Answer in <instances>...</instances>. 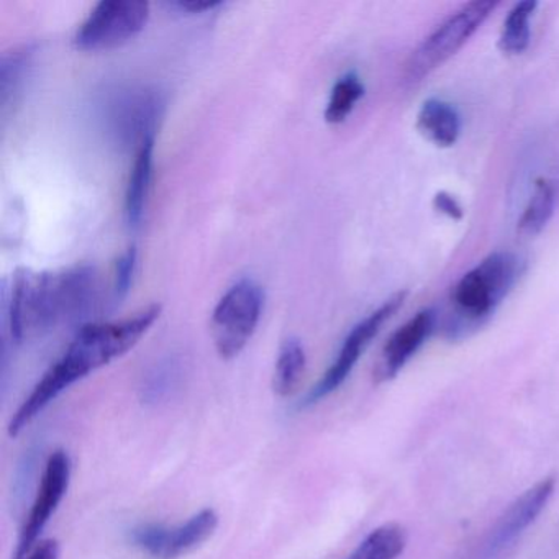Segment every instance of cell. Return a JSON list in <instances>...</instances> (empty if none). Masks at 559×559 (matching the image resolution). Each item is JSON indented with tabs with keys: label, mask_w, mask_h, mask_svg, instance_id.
<instances>
[{
	"label": "cell",
	"mask_w": 559,
	"mask_h": 559,
	"mask_svg": "<svg viewBox=\"0 0 559 559\" xmlns=\"http://www.w3.org/2000/svg\"><path fill=\"white\" fill-rule=\"evenodd\" d=\"M99 277L90 266L57 273L19 270L12 281L9 325L12 340L24 342L63 323L87 325L99 307Z\"/></svg>",
	"instance_id": "obj_2"
},
{
	"label": "cell",
	"mask_w": 559,
	"mask_h": 559,
	"mask_svg": "<svg viewBox=\"0 0 559 559\" xmlns=\"http://www.w3.org/2000/svg\"><path fill=\"white\" fill-rule=\"evenodd\" d=\"M407 546V532L399 523L372 530L346 559H397Z\"/></svg>",
	"instance_id": "obj_17"
},
{
	"label": "cell",
	"mask_w": 559,
	"mask_h": 559,
	"mask_svg": "<svg viewBox=\"0 0 559 559\" xmlns=\"http://www.w3.org/2000/svg\"><path fill=\"white\" fill-rule=\"evenodd\" d=\"M136 266V248L132 247L119 258L116 264V283H114V296L122 300L129 294L132 286L133 273Z\"/></svg>",
	"instance_id": "obj_22"
},
{
	"label": "cell",
	"mask_w": 559,
	"mask_h": 559,
	"mask_svg": "<svg viewBox=\"0 0 559 559\" xmlns=\"http://www.w3.org/2000/svg\"><path fill=\"white\" fill-rule=\"evenodd\" d=\"M559 201V181L539 176L533 181L532 194L526 199L516 230L522 237L533 238L548 227Z\"/></svg>",
	"instance_id": "obj_14"
},
{
	"label": "cell",
	"mask_w": 559,
	"mask_h": 559,
	"mask_svg": "<svg viewBox=\"0 0 559 559\" xmlns=\"http://www.w3.org/2000/svg\"><path fill=\"white\" fill-rule=\"evenodd\" d=\"M34 51L31 48H17L2 58L0 68V103L2 112H8L9 107L17 103L21 91L24 90L25 80L32 68Z\"/></svg>",
	"instance_id": "obj_19"
},
{
	"label": "cell",
	"mask_w": 559,
	"mask_h": 559,
	"mask_svg": "<svg viewBox=\"0 0 559 559\" xmlns=\"http://www.w3.org/2000/svg\"><path fill=\"white\" fill-rule=\"evenodd\" d=\"M217 526L218 513L214 509H202L175 526L143 523L130 530L129 539L152 559H179L201 548Z\"/></svg>",
	"instance_id": "obj_8"
},
{
	"label": "cell",
	"mask_w": 559,
	"mask_h": 559,
	"mask_svg": "<svg viewBox=\"0 0 559 559\" xmlns=\"http://www.w3.org/2000/svg\"><path fill=\"white\" fill-rule=\"evenodd\" d=\"M365 96V84L358 74L348 73L340 78L330 94L325 109V120L329 123H342L348 119L356 104Z\"/></svg>",
	"instance_id": "obj_20"
},
{
	"label": "cell",
	"mask_w": 559,
	"mask_h": 559,
	"mask_svg": "<svg viewBox=\"0 0 559 559\" xmlns=\"http://www.w3.org/2000/svg\"><path fill=\"white\" fill-rule=\"evenodd\" d=\"M165 114V100L153 90L123 91L112 104L110 123L114 133L123 145H135L136 150L155 140L159 120Z\"/></svg>",
	"instance_id": "obj_10"
},
{
	"label": "cell",
	"mask_w": 559,
	"mask_h": 559,
	"mask_svg": "<svg viewBox=\"0 0 559 559\" xmlns=\"http://www.w3.org/2000/svg\"><path fill=\"white\" fill-rule=\"evenodd\" d=\"M263 289L254 281L231 286L212 313L211 332L222 359H234L243 352L257 332L263 312Z\"/></svg>",
	"instance_id": "obj_5"
},
{
	"label": "cell",
	"mask_w": 559,
	"mask_h": 559,
	"mask_svg": "<svg viewBox=\"0 0 559 559\" xmlns=\"http://www.w3.org/2000/svg\"><path fill=\"white\" fill-rule=\"evenodd\" d=\"M555 487L556 479L549 476L525 490L500 516L499 523L493 530L492 539H490V548H503L516 536L522 535L523 530L528 528L535 522L536 516L543 512L555 492Z\"/></svg>",
	"instance_id": "obj_12"
},
{
	"label": "cell",
	"mask_w": 559,
	"mask_h": 559,
	"mask_svg": "<svg viewBox=\"0 0 559 559\" xmlns=\"http://www.w3.org/2000/svg\"><path fill=\"white\" fill-rule=\"evenodd\" d=\"M497 5L499 2L496 0H474L448 15L408 58L405 64L407 83H420L453 58L496 11Z\"/></svg>",
	"instance_id": "obj_4"
},
{
	"label": "cell",
	"mask_w": 559,
	"mask_h": 559,
	"mask_svg": "<svg viewBox=\"0 0 559 559\" xmlns=\"http://www.w3.org/2000/svg\"><path fill=\"white\" fill-rule=\"evenodd\" d=\"M536 9H538V2L535 0H523L510 9L500 32L499 48L502 53L522 55L528 48L530 37H532L530 22Z\"/></svg>",
	"instance_id": "obj_18"
},
{
	"label": "cell",
	"mask_w": 559,
	"mask_h": 559,
	"mask_svg": "<svg viewBox=\"0 0 559 559\" xmlns=\"http://www.w3.org/2000/svg\"><path fill=\"white\" fill-rule=\"evenodd\" d=\"M523 273V261L512 251H493L454 284L444 332L467 336L483 326L503 302Z\"/></svg>",
	"instance_id": "obj_3"
},
{
	"label": "cell",
	"mask_w": 559,
	"mask_h": 559,
	"mask_svg": "<svg viewBox=\"0 0 559 559\" xmlns=\"http://www.w3.org/2000/svg\"><path fill=\"white\" fill-rule=\"evenodd\" d=\"M71 479V457L64 450H57L50 454L45 464L44 476L38 486L37 497L32 503L31 512L25 519L19 535L17 548L14 559H24L32 548L40 542L41 532L50 522L51 515L57 512L61 500L67 496Z\"/></svg>",
	"instance_id": "obj_9"
},
{
	"label": "cell",
	"mask_w": 559,
	"mask_h": 559,
	"mask_svg": "<svg viewBox=\"0 0 559 559\" xmlns=\"http://www.w3.org/2000/svg\"><path fill=\"white\" fill-rule=\"evenodd\" d=\"M437 320L438 316L433 309H425L407 320L401 329L395 330L379 356L374 369L376 381L385 382L394 379L433 333Z\"/></svg>",
	"instance_id": "obj_11"
},
{
	"label": "cell",
	"mask_w": 559,
	"mask_h": 559,
	"mask_svg": "<svg viewBox=\"0 0 559 559\" xmlns=\"http://www.w3.org/2000/svg\"><path fill=\"white\" fill-rule=\"evenodd\" d=\"M175 8L181 9V11L191 12V14H202V12L214 11L215 8L221 5V2H215V0H207V2H202V0H179V2H175Z\"/></svg>",
	"instance_id": "obj_25"
},
{
	"label": "cell",
	"mask_w": 559,
	"mask_h": 559,
	"mask_svg": "<svg viewBox=\"0 0 559 559\" xmlns=\"http://www.w3.org/2000/svg\"><path fill=\"white\" fill-rule=\"evenodd\" d=\"M61 545L57 538H44L28 551L24 559H60Z\"/></svg>",
	"instance_id": "obj_24"
},
{
	"label": "cell",
	"mask_w": 559,
	"mask_h": 559,
	"mask_svg": "<svg viewBox=\"0 0 559 559\" xmlns=\"http://www.w3.org/2000/svg\"><path fill=\"white\" fill-rule=\"evenodd\" d=\"M417 130L438 148H450L460 140V112L453 104L431 97L418 110Z\"/></svg>",
	"instance_id": "obj_13"
},
{
	"label": "cell",
	"mask_w": 559,
	"mask_h": 559,
	"mask_svg": "<svg viewBox=\"0 0 559 559\" xmlns=\"http://www.w3.org/2000/svg\"><path fill=\"white\" fill-rule=\"evenodd\" d=\"M433 207L435 211L453 218V221H461L464 215L463 205L460 204V201H457L454 195H451L450 192L447 191H440L435 195Z\"/></svg>",
	"instance_id": "obj_23"
},
{
	"label": "cell",
	"mask_w": 559,
	"mask_h": 559,
	"mask_svg": "<svg viewBox=\"0 0 559 559\" xmlns=\"http://www.w3.org/2000/svg\"><path fill=\"white\" fill-rule=\"evenodd\" d=\"M153 150L155 140H148L136 150L135 162L130 171L126 191V218L130 227L136 228L145 214L153 178Z\"/></svg>",
	"instance_id": "obj_15"
},
{
	"label": "cell",
	"mask_w": 559,
	"mask_h": 559,
	"mask_svg": "<svg viewBox=\"0 0 559 559\" xmlns=\"http://www.w3.org/2000/svg\"><path fill=\"white\" fill-rule=\"evenodd\" d=\"M307 356L302 343L297 338H287L281 345L274 368L273 389L280 397L296 394L306 374Z\"/></svg>",
	"instance_id": "obj_16"
},
{
	"label": "cell",
	"mask_w": 559,
	"mask_h": 559,
	"mask_svg": "<svg viewBox=\"0 0 559 559\" xmlns=\"http://www.w3.org/2000/svg\"><path fill=\"white\" fill-rule=\"evenodd\" d=\"M407 293L401 290L395 293L394 296L389 297L388 300L381 304L374 312L369 313L368 317L356 323L352 332L346 336L336 355L335 361L332 362L325 374L322 376L319 382L310 389L307 397L304 399L300 407H309V405L317 404V402L325 399L326 395L333 394L343 382L346 381L352 374L358 359L361 358L365 349L368 348L369 343L376 338L382 326L385 325L389 319L404 306Z\"/></svg>",
	"instance_id": "obj_7"
},
{
	"label": "cell",
	"mask_w": 559,
	"mask_h": 559,
	"mask_svg": "<svg viewBox=\"0 0 559 559\" xmlns=\"http://www.w3.org/2000/svg\"><path fill=\"white\" fill-rule=\"evenodd\" d=\"M162 307L153 306L120 322L87 323L68 346L9 421V437L15 438L71 385L129 353L150 326L159 319Z\"/></svg>",
	"instance_id": "obj_1"
},
{
	"label": "cell",
	"mask_w": 559,
	"mask_h": 559,
	"mask_svg": "<svg viewBox=\"0 0 559 559\" xmlns=\"http://www.w3.org/2000/svg\"><path fill=\"white\" fill-rule=\"evenodd\" d=\"M179 382V368L176 362H166L153 369L143 382L142 399L145 404H158L173 394Z\"/></svg>",
	"instance_id": "obj_21"
},
{
	"label": "cell",
	"mask_w": 559,
	"mask_h": 559,
	"mask_svg": "<svg viewBox=\"0 0 559 559\" xmlns=\"http://www.w3.org/2000/svg\"><path fill=\"white\" fill-rule=\"evenodd\" d=\"M150 4L143 0H103L78 28L74 47L83 51L114 50L142 34Z\"/></svg>",
	"instance_id": "obj_6"
}]
</instances>
